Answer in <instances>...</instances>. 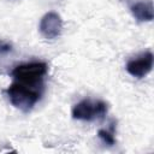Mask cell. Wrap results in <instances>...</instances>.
<instances>
[{"mask_svg":"<svg viewBox=\"0 0 154 154\" xmlns=\"http://www.w3.org/2000/svg\"><path fill=\"white\" fill-rule=\"evenodd\" d=\"M43 90L45 87L13 81V83L10 84L4 93L13 107L22 112H29L41 100Z\"/></svg>","mask_w":154,"mask_h":154,"instance_id":"1","label":"cell"},{"mask_svg":"<svg viewBox=\"0 0 154 154\" xmlns=\"http://www.w3.org/2000/svg\"><path fill=\"white\" fill-rule=\"evenodd\" d=\"M47 73L48 65L45 61H30L19 64L11 71L13 81L40 87H45V78Z\"/></svg>","mask_w":154,"mask_h":154,"instance_id":"2","label":"cell"},{"mask_svg":"<svg viewBox=\"0 0 154 154\" xmlns=\"http://www.w3.org/2000/svg\"><path fill=\"white\" fill-rule=\"evenodd\" d=\"M107 112H108L107 102L102 100L83 99L72 106L71 117L76 120L94 122L105 118Z\"/></svg>","mask_w":154,"mask_h":154,"instance_id":"3","label":"cell"},{"mask_svg":"<svg viewBox=\"0 0 154 154\" xmlns=\"http://www.w3.org/2000/svg\"><path fill=\"white\" fill-rule=\"evenodd\" d=\"M153 60H154L153 53L150 51H146V52H142L141 54L134 57L132 59H130L126 63L125 69L130 76H132L135 78H143L152 71Z\"/></svg>","mask_w":154,"mask_h":154,"instance_id":"4","label":"cell"},{"mask_svg":"<svg viewBox=\"0 0 154 154\" xmlns=\"http://www.w3.org/2000/svg\"><path fill=\"white\" fill-rule=\"evenodd\" d=\"M38 30L41 35L47 40H55L60 36L63 31V19L59 13L51 11L42 16Z\"/></svg>","mask_w":154,"mask_h":154,"instance_id":"5","label":"cell"},{"mask_svg":"<svg viewBox=\"0 0 154 154\" xmlns=\"http://www.w3.org/2000/svg\"><path fill=\"white\" fill-rule=\"evenodd\" d=\"M130 11H131V14L134 16V18L140 23L153 20L154 8H153L152 0H140L131 5Z\"/></svg>","mask_w":154,"mask_h":154,"instance_id":"6","label":"cell"},{"mask_svg":"<svg viewBox=\"0 0 154 154\" xmlns=\"http://www.w3.org/2000/svg\"><path fill=\"white\" fill-rule=\"evenodd\" d=\"M116 122L109 124V129H100L97 131V137L107 146L113 147L116 144Z\"/></svg>","mask_w":154,"mask_h":154,"instance_id":"7","label":"cell"}]
</instances>
